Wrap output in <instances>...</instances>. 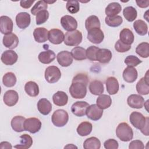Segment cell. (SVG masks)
I'll return each mask as SVG.
<instances>
[{
  "label": "cell",
  "mask_w": 149,
  "mask_h": 149,
  "mask_svg": "<svg viewBox=\"0 0 149 149\" xmlns=\"http://www.w3.org/2000/svg\"><path fill=\"white\" fill-rule=\"evenodd\" d=\"M90 93L95 95H100L104 93V87L103 83L100 80L92 81L88 86Z\"/></svg>",
  "instance_id": "cell-30"
},
{
  "label": "cell",
  "mask_w": 149,
  "mask_h": 149,
  "mask_svg": "<svg viewBox=\"0 0 149 149\" xmlns=\"http://www.w3.org/2000/svg\"><path fill=\"white\" fill-rule=\"evenodd\" d=\"M19 100L18 93L13 90H9L6 91L3 97V101L7 106L12 107L15 105Z\"/></svg>",
  "instance_id": "cell-17"
},
{
  "label": "cell",
  "mask_w": 149,
  "mask_h": 149,
  "mask_svg": "<svg viewBox=\"0 0 149 149\" xmlns=\"http://www.w3.org/2000/svg\"><path fill=\"white\" fill-rule=\"evenodd\" d=\"M87 38L91 42L98 44L104 40V34L100 29L96 28L88 31Z\"/></svg>",
  "instance_id": "cell-12"
},
{
  "label": "cell",
  "mask_w": 149,
  "mask_h": 149,
  "mask_svg": "<svg viewBox=\"0 0 149 149\" xmlns=\"http://www.w3.org/2000/svg\"><path fill=\"white\" fill-rule=\"evenodd\" d=\"M122 10L121 5L118 2H111L109 3L105 8V12L107 16L113 17L117 16Z\"/></svg>",
  "instance_id": "cell-31"
},
{
  "label": "cell",
  "mask_w": 149,
  "mask_h": 149,
  "mask_svg": "<svg viewBox=\"0 0 149 149\" xmlns=\"http://www.w3.org/2000/svg\"><path fill=\"white\" fill-rule=\"evenodd\" d=\"M48 8V4L45 1H38L33 6L31 9V13L33 15H36L40 11L47 10Z\"/></svg>",
  "instance_id": "cell-44"
},
{
  "label": "cell",
  "mask_w": 149,
  "mask_h": 149,
  "mask_svg": "<svg viewBox=\"0 0 149 149\" xmlns=\"http://www.w3.org/2000/svg\"><path fill=\"white\" fill-rule=\"evenodd\" d=\"M142 61L134 55H129L125 59V63L129 67H135Z\"/></svg>",
  "instance_id": "cell-48"
},
{
  "label": "cell",
  "mask_w": 149,
  "mask_h": 149,
  "mask_svg": "<svg viewBox=\"0 0 149 149\" xmlns=\"http://www.w3.org/2000/svg\"><path fill=\"white\" fill-rule=\"evenodd\" d=\"M82 34L77 30L68 31L64 38V43L68 46H77L82 41Z\"/></svg>",
  "instance_id": "cell-5"
},
{
  "label": "cell",
  "mask_w": 149,
  "mask_h": 149,
  "mask_svg": "<svg viewBox=\"0 0 149 149\" xmlns=\"http://www.w3.org/2000/svg\"><path fill=\"white\" fill-rule=\"evenodd\" d=\"M66 9L72 14L77 13L80 10L79 3L77 1H68L66 2Z\"/></svg>",
  "instance_id": "cell-45"
},
{
  "label": "cell",
  "mask_w": 149,
  "mask_h": 149,
  "mask_svg": "<svg viewBox=\"0 0 149 149\" xmlns=\"http://www.w3.org/2000/svg\"><path fill=\"white\" fill-rule=\"evenodd\" d=\"M116 136L122 141H130L133 137V132L132 127L126 122L118 125L116 129Z\"/></svg>",
  "instance_id": "cell-2"
},
{
  "label": "cell",
  "mask_w": 149,
  "mask_h": 149,
  "mask_svg": "<svg viewBox=\"0 0 149 149\" xmlns=\"http://www.w3.org/2000/svg\"><path fill=\"white\" fill-rule=\"evenodd\" d=\"M56 59L58 63L62 67H68L73 62V57L70 52L62 51L56 55Z\"/></svg>",
  "instance_id": "cell-13"
},
{
  "label": "cell",
  "mask_w": 149,
  "mask_h": 149,
  "mask_svg": "<svg viewBox=\"0 0 149 149\" xmlns=\"http://www.w3.org/2000/svg\"><path fill=\"white\" fill-rule=\"evenodd\" d=\"M25 131H28L31 133L38 132L41 127V122L37 118H30L26 119L24 123Z\"/></svg>",
  "instance_id": "cell-7"
},
{
  "label": "cell",
  "mask_w": 149,
  "mask_h": 149,
  "mask_svg": "<svg viewBox=\"0 0 149 149\" xmlns=\"http://www.w3.org/2000/svg\"><path fill=\"white\" fill-rule=\"evenodd\" d=\"M12 146L9 142L8 141H2L0 143V149L4 148H12Z\"/></svg>",
  "instance_id": "cell-55"
},
{
  "label": "cell",
  "mask_w": 149,
  "mask_h": 149,
  "mask_svg": "<svg viewBox=\"0 0 149 149\" xmlns=\"http://www.w3.org/2000/svg\"><path fill=\"white\" fill-rule=\"evenodd\" d=\"M100 48L96 46L91 45L86 50V58L91 61H96V53Z\"/></svg>",
  "instance_id": "cell-46"
},
{
  "label": "cell",
  "mask_w": 149,
  "mask_h": 149,
  "mask_svg": "<svg viewBox=\"0 0 149 149\" xmlns=\"http://www.w3.org/2000/svg\"><path fill=\"white\" fill-rule=\"evenodd\" d=\"M93 125L89 122H83L77 127V133L80 136H86L92 131Z\"/></svg>",
  "instance_id": "cell-37"
},
{
  "label": "cell",
  "mask_w": 149,
  "mask_h": 149,
  "mask_svg": "<svg viewBox=\"0 0 149 149\" xmlns=\"http://www.w3.org/2000/svg\"><path fill=\"white\" fill-rule=\"evenodd\" d=\"M49 17V12L47 10H44L40 11L36 15V24L40 25L44 23L48 20Z\"/></svg>",
  "instance_id": "cell-47"
},
{
  "label": "cell",
  "mask_w": 149,
  "mask_h": 149,
  "mask_svg": "<svg viewBox=\"0 0 149 149\" xmlns=\"http://www.w3.org/2000/svg\"><path fill=\"white\" fill-rule=\"evenodd\" d=\"M69 91L73 98L76 99H81L86 95L87 85L83 83L78 81L72 82Z\"/></svg>",
  "instance_id": "cell-3"
},
{
  "label": "cell",
  "mask_w": 149,
  "mask_h": 149,
  "mask_svg": "<svg viewBox=\"0 0 149 149\" xmlns=\"http://www.w3.org/2000/svg\"><path fill=\"white\" fill-rule=\"evenodd\" d=\"M101 24L98 17L95 15H91L88 17L85 22V27L87 31L96 28L100 29Z\"/></svg>",
  "instance_id": "cell-33"
},
{
  "label": "cell",
  "mask_w": 149,
  "mask_h": 149,
  "mask_svg": "<svg viewBox=\"0 0 149 149\" xmlns=\"http://www.w3.org/2000/svg\"><path fill=\"white\" fill-rule=\"evenodd\" d=\"M104 146L106 149H117L119 147V144L116 140L110 139L104 142Z\"/></svg>",
  "instance_id": "cell-51"
},
{
  "label": "cell",
  "mask_w": 149,
  "mask_h": 149,
  "mask_svg": "<svg viewBox=\"0 0 149 149\" xmlns=\"http://www.w3.org/2000/svg\"><path fill=\"white\" fill-rule=\"evenodd\" d=\"M49 31L44 27H37L33 31V36L36 41L42 43L47 41L48 39Z\"/></svg>",
  "instance_id": "cell-22"
},
{
  "label": "cell",
  "mask_w": 149,
  "mask_h": 149,
  "mask_svg": "<svg viewBox=\"0 0 149 149\" xmlns=\"http://www.w3.org/2000/svg\"><path fill=\"white\" fill-rule=\"evenodd\" d=\"M52 100L55 105L59 107L67 104L68 101V95L62 91H58L52 96Z\"/></svg>",
  "instance_id": "cell-27"
},
{
  "label": "cell",
  "mask_w": 149,
  "mask_h": 149,
  "mask_svg": "<svg viewBox=\"0 0 149 149\" xmlns=\"http://www.w3.org/2000/svg\"><path fill=\"white\" fill-rule=\"evenodd\" d=\"M101 147L100 140L95 137H91L87 139L83 143L84 149H99Z\"/></svg>",
  "instance_id": "cell-38"
},
{
  "label": "cell",
  "mask_w": 149,
  "mask_h": 149,
  "mask_svg": "<svg viewBox=\"0 0 149 149\" xmlns=\"http://www.w3.org/2000/svg\"><path fill=\"white\" fill-rule=\"evenodd\" d=\"M96 103L101 109H105L111 106L112 99L109 95L102 94L97 98Z\"/></svg>",
  "instance_id": "cell-35"
},
{
  "label": "cell",
  "mask_w": 149,
  "mask_h": 149,
  "mask_svg": "<svg viewBox=\"0 0 149 149\" xmlns=\"http://www.w3.org/2000/svg\"><path fill=\"white\" fill-rule=\"evenodd\" d=\"M130 48L131 45L123 43L120 40H118L115 44V49L118 52H125L130 50Z\"/></svg>",
  "instance_id": "cell-49"
},
{
  "label": "cell",
  "mask_w": 149,
  "mask_h": 149,
  "mask_svg": "<svg viewBox=\"0 0 149 149\" xmlns=\"http://www.w3.org/2000/svg\"><path fill=\"white\" fill-rule=\"evenodd\" d=\"M69 115L64 109H57L54 112L51 116L52 123L56 127H63L68 123Z\"/></svg>",
  "instance_id": "cell-4"
},
{
  "label": "cell",
  "mask_w": 149,
  "mask_h": 149,
  "mask_svg": "<svg viewBox=\"0 0 149 149\" xmlns=\"http://www.w3.org/2000/svg\"><path fill=\"white\" fill-rule=\"evenodd\" d=\"M105 22L108 26L112 27H116L119 26L122 23L123 19L119 15L113 17L107 16L105 18Z\"/></svg>",
  "instance_id": "cell-43"
},
{
  "label": "cell",
  "mask_w": 149,
  "mask_h": 149,
  "mask_svg": "<svg viewBox=\"0 0 149 149\" xmlns=\"http://www.w3.org/2000/svg\"><path fill=\"white\" fill-rule=\"evenodd\" d=\"M34 2V0L33 1H20V5L22 8L24 9L29 8L32 4Z\"/></svg>",
  "instance_id": "cell-53"
},
{
  "label": "cell",
  "mask_w": 149,
  "mask_h": 149,
  "mask_svg": "<svg viewBox=\"0 0 149 149\" xmlns=\"http://www.w3.org/2000/svg\"><path fill=\"white\" fill-rule=\"evenodd\" d=\"M2 42L5 47L9 49H14L19 44V38L15 34L11 33L3 36Z\"/></svg>",
  "instance_id": "cell-19"
},
{
  "label": "cell",
  "mask_w": 149,
  "mask_h": 149,
  "mask_svg": "<svg viewBox=\"0 0 149 149\" xmlns=\"http://www.w3.org/2000/svg\"><path fill=\"white\" fill-rule=\"evenodd\" d=\"M123 15L125 18L128 22L134 21L137 16V12L136 9L133 6H127L124 8L123 10Z\"/></svg>",
  "instance_id": "cell-39"
},
{
  "label": "cell",
  "mask_w": 149,
  "mask_h": 149,
  "mask_svg": "<svg viewBox=\"0 0 149 149\" xmlns=\"http://www.w3.org/2000/svg\"><path fill=\"white\" fill-rule=\"evenodd\" d=\"M30 15L27 12H20L16 16V23L17 27L21 29H25L30 24Z\"/></svg>",
  "instance_id": "cell-16"
},
{
  "label": "cell",
  "mask_w": 149,
  "mask_h": 149,
  "mask_svg": "<svg viewBox=\"0 0 149 149\" xmlns=\"http://www.w3.org/2000/svg\"><path fill=\"white\" fill-rule=\"evenodd\" d=\"M65 35L59 29H53L49 31L48 40L50 42L54 44H60L64 41Z\"/></svg>",
  "instance_id": "cell-15"
},
{
  "label": "cell",
  "mask_w": 149,
  "mask_h": 149,
  "mask_svg": "<svg viewBox=\"0 0 149 149\" xmlns=\"http://www.w3.org/2000/svg\"><path fill=\"white\" fill-rule=\"evenodd\" d=\"M20 144L14 146V148L17 149H27L29 148L33 144V139L31 137L27 134H24L20 136Z\"/></svg>",
  "instance_id": "cell-32"
},
{
  "label": "cell",
  "mask_w": 149,
  "mask_h": 149,
  "mask_svg": "<svg viewBox=\"0 0 149 149\" xmlns=\"http://www.w3.org/2000/svg\"><path fill=\"white\" fill-rule=\"evenodd\" d=\"M26 118L22 116H16L11 120V126L12 129L16 132H22L25 131L24 123Z\"/></svg>",
  "instance_id": "cell-26"
},
{
  "label": "cell",
  "mask_w": 149,
  "mask_h": 149,
  "mask_svg": "<svg viewBox=\"0 0 149 149\" xmlns=\"http://www.w3.org/2000/svg\"><path fill=\"white\" fill-rule=\"evenodd\" d=\"M87 116L90 119L96 121L101 119L103 114V109H101L97 104L89 105L86 110Z\"/></svg>",
  "instance_id": "cell-9"
},
{
  "label": "cell",
  "mask_w": 149,
  "mask_h": 149,
  "mask_svg": "<svg viewBox=\"0 0 149 149\" xmlns=\"http://www.w3.org/2000/svg\"><path fill=\"white\" fill-rule=\"evenodd\" d=\"M129 120L131 124L146 136H148V118L142 113L134 111L131 113Z\"/></svg>",
  "instance_id": "cell-1"
},
{
  "label": "cell",
  "mask_w": 149,
  "mask_h": 149,
  "mask_svg": "<svg viewBox=\"0 0 149 149\" xmlns=\"http://www.w3.org/2000/svg\"><path fill=\"white\" fill-rule=\"evenodd\" d=\"M111 51L106 48H100L96 53V61L102 63H109L112 58Z\"/></svg>",
  "instance_id": "cell-21"
},
{
  "label": "cell",
  "mask_w": 149,
  "mask_h": 149,
  "mask_svg": "<svg viewBox=\"0 0 149 149\" xmlns=\"http://www.w3.org/2000/svg\"><path fill=\"white\" fill-rule=\"evenodd\" d=\"M16 77L12 72L6 73L2 77V83L3 85L7 87L14 86L16 83Z\"/></svg>",
  "instance_id": "cell-41"
},
{
  "label": "cell",
  "mask_w": 149,
  "mask_h": 149,
  "mask_svg": "<svg viewBox=\"0 0 149 149\" xmlns=\"http://www.w3.org/2000/svg\"><path fill=\"white\" fill-rule=\"evenodd\" d=\"M120 40L126 45H130L133 42L134 36L132 31L129 29L125 28L121 30L119 34Z\"/></svg>",
  "instance_id": "cell-28"
},
{
  "label": "cell",
  "mask_w": 149,
  "mask_h": 149,
  "mask_svg": "<svg viewBox=\"0 0 149 149\" xmlns=\"http://www.w3.org/2000/svg\"><path fill=\"white\" fill-rule=\"evenodd\" d=\"M64 148H77V147L76 146H74L73 144H68L67 146H65Z\"/></svg>",
  "instance_id": "cell-56"
},
{
  "label": "cell",
  "mask_w": 149,
  "mask_h": 149,
  "mask_svg": "<svg viewBox=\"0 0 149 149\" xmlns=\"http://www.w3.org/2000/svg\"><path fill=\"white\" fill-rule=\"evenodd\" d=\"M44 76L48 83H55L60 79L61 77V72L57 66H49L46 68Z\"/></svg>",
  "instance_id": "cell-6"
},
{
  "label": "cell",
  "mask_w": 149,
  "mask_h": 149,
  "mask_svg": "<svg viewBox=\"0 0 149 149\" xmlns=\"http://www.w3.org/2000/svg\"><path fill=\"white\" fill-rule=\"evenodd\" d=\"M144 146L143 143L139 140H135L132 141L129 146V149H143Z\"/></svg>",
  "instance_id": "cell-52"
},
{
  "label": "cell",
  "mask_w": 149,
  "mask_h": 149,
  "mask_svg": "<svg viewBox=\"0 0 149 149\" xmlns=\"http://www.w3.org/2000/svg\"><path fill=\"white\" fill-rule=\"evenodd\" d=\"M24 90L29 96L33 97L37 96L39 94L38 85L33 81H29L25 84Z\"/></svg>",
  "instance_id": "cell-34"
},
{
  "label": "cell",
  "mask_w": 149,
  "mask_h": 149,
  "mask_svg": "<svg viewBox=\"0 0 149 149\" xmlns=\"http://www.w3.org/2000/svg\"><path fill=\"white\" fill-rule=\"evenodd\" d=\"M89 106L86 101H76L71 107L72 112L77 116H83L86 113V110Z\"/></svg>",
  "instance_id": "cell-11"
},
{
  "label": "cell",
  "mask_w": 149,
  "mask_h": 149,
  "mask_svg": "<svg viewBox=\"0 0 149 149\" xmlns=\"http://www.w3.org/2000/svg\"><path fill=\"white\" fill-rule=\"evenodd\" d=\"M127 102L132 108L140 109L143 108L144 103V98L139 94H131L127 99Z\"/></svg>",
  "instance_id": "cell-18"
},
{
  "label": "cell",
  "mask_w": 149,
  "mask_h": 149,
  "mask_svg": "<svg viewBox=\"0 0 149 149\" xmlns=\"http://www.w3.org/2000/svg\"><path fill=\"white\" fill-rule=\"evenodd\" d=\"M61 24L62 27L68 31L76 30L77 27V22L72 16L65 15L61 19Z\"/></svg>",
  "instance_id": "cell-8"
},
{
  "label": "cell",
  "mask_w": 149,
  "mask_h": 149,
  "mask_svg": "<svg viewBox=\"0 0 149 149\" xmlns=\"http://www.w3.org/2000/svg\"><path fill=\"white\" fill-rule=\"evenodd\" d=\"M13 23L12 20L7 16L0 17V31L3 34L11 33L13 30Z\"/></svg>",
  "instance_id": "cell-10"
},
{
  "label": "cell",
  "mask_w": 149,
  "mask_h": 149,
  "mask_svg": "<svg viewBox=\"0 0 149 149\" xmlns=\"http://www.w3.org/2000/svg\"><path fill=\"white\" fill-rule=\"evenodd\" d=\"M107 91L110 95L116 94L119 88V82L115 77H109L105 81Z\"/></svg>",
  "instance_id": "cell-23"
},
{
  "label": "cell",
  "mask_w": 149,
  "mask_h": 149,
  "mask_svg": "<svg viewBox=\"0 0 149 149\" xmlns=\"http://www.w3.org/2000/svg\"><path fill=\"white\" fill-rule=\"evenodd\" d=\"M136 90L140 95H148L149 94L148 77L147 72L146 76L140 79L137 83Z\"/></svg>",
  "instance_id": "cell-20"
},
{
  "label": "cell",
  "mask_w": 149,
  "mask_h": 149,
  "mask_svg": "<svg viewBox=\"0 0 149 149\" xmlns=\"http://www.w3.org/2000/svg\"><path fill=\"white\" fill-rule=\"evenodd\" d=\"M137 76V71L133 67L127 66L123 72V78L127 83H133L136 80Z\"/></svg>",
  "instance_id": "cell-24"
},
{
  "label": "cell",
  "mask_w": 149,
  "mask_h": 149,
  "mask_svg": "<svg viewBox=\"0 0 149 149\" xmlns=\"http://www.w3.org/2000/svg\"><path fill=\"white\" fill-rule=\"evenodd\" d=\"M18 59V55L14 51L9 49L5 51L1 55V61L6 65H13Z\"/></svg>",
  "instance_id": "cell-14"
},
{
  "label": "cell",
  "mask_w": 149,
  "mask_h": 149,
  "mask_svg": "<svg viewBox=\"0 0 149 149\" xmlns=\"http://www.w3.org/2000/svg\"><path fill=\"white\" fill-rule=\"evenodd\" d=\"M55 57L56 55L54 52L52 50L48 49L40 52L38 58L41 63L44 64H49L55 59Z\"/></svg>",
  "instance_id": "cell-29"
},
{
  "label": "cell",
  "mask_w": 149,
  "mask_h": 149,
  "mask_svg": "<svg viewBox=\"0 0 149 149\" xmlns=\"http://www.w3.org/2000/svg\"><path fill=\"white\" fill-rule=\"evenodd\" d=\"M133 28L135 31L140 36H144L148 32V26L143 20L139 19L133 23Z\"/></svg>",
  "instance_id": "cell-36"
},
{
  "label": "cell",
  "mask_w": 149,
  "mask_h": 149,
  "mask_svg": "<svg viewBox=\"0 0 149 149\" xmlns=\"http://www.w3.org/2000/svg\"><path fill=\"white\" fill-rule=\"evenodd\" d=\"M137 6L141 8H146L149 6V1H136Z\"/></svg>",
  "instance_id": "cell-54"
},
{
  "label": "cell",
  "mask_w": 149,
  "mask_h": 149,
  "mask_svg": "<svg viewBox=\"0 0 149 149\" xmlns=\"http://www.w3.org/2000/svg\"><path fill=\"white\" fill-rule=\"evenodd\" d=\"M81 82L87 86L88 83V77L87 74L84 73L77 74L72 79V82Z\"/></svg>",
  "instance_id": "cell-50"
},
{
  "label": "cell",
  "mask_w": 149,
  "mask_h": 149,
  "mask_svg": "<svg viewBox=\"0 0 149 149\" xmlns=\"http://www.w3.org/2000/svg\"><path fill=\"white\" fill-rule=\"evenodd\" d=\"M37 109L42 115H47L52 110V104L47 98H41L37 102Z\"/></svg>",
  "instance_id": "cell-25"
},
{
  "label": "cell",
  "mask_w": 149,
  "mask_h": 149,
  "mask_svg": "<svg viewBox=\"0 0 149 149\" xmlns=\"http://www.w3.org/2000/svg\"><path fill=\"white\" fill-rule=\"evenodd\" d=\"M71 54L75 60L76 61H82L86 59V49L81 47H75L71 51Z\"/></svg>",
  "instance_id": "cell-40"
},
{
  "label": "cell",
  "mask_w": 149,
  "mask_h": 149,
  "mask_svg": "<svg viewBox=\"0 0 149 149\" xmlns=\"http://www.w3.org/2000/svg\"><path fill=\"white\" fill-rule=\"evenodd\" d=\"M136 52L143 58H148L149 56V44L147 42L139 44L136 48Z\"/></svg>",
  "instance_id": "cell-42"
}]
</instances>
